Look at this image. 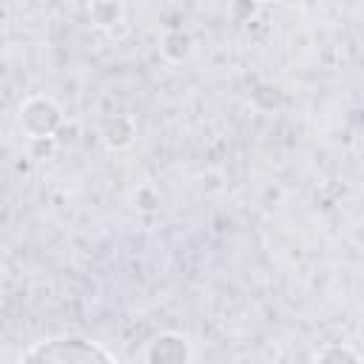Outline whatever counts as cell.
Listing matches in <instances>:
<instances>
[{
    "instance_id": "obj_3",
    "label": "cell",
    "mask_w": 364,
    "mask_h": 364,
    "mask_svg": "<svg viewBox=\"0 0 364 364\" xmlns=\"http://www.w3.org/2000/svg\"><path fill=\"white\" fill-rule=\"evenodd\" d=\"M148 364H188V344L176 333H162L148 344Z\"/></svg>"
},
{
    "instance_id": "obj_4",
    "label": "cell",
    "mask_w": 364,
    "mask_h": 364,
    "mask_svg": "<svg viewBox=\"0 0 364 364\" xmlns=\"http://www.w3.org/2000/svg\"><path fill=\"white\" fill-rule=\"evenodd\" d=\"M316 364H358V355L344 344H327L316 353Z\"/></svg>"
},
{
    "instance_id": "obj_2",
    "label": "cell",
    "mask_w": 364,
    "mask_h": 364,
    "mask_svg": "<svg viewBox=\"0 0 364 364\" xmlns=\"http://www.w3.org/2000/svg\"><path fill=\"white\" fill-rule=\"evenodd\" d=\"M20 125L34 139L48 136L60 125V108L46 97H34L20 108Z\"/></svg>"
},
{
    "instance_id": "obj_1",
    "label": "cell",
    "mask_w": 364,
    "mask_h": 364,
    "mask_svg": "<svg viewBox=\"0 0 364 364\" xmlns=\"http://www.w3.org/2000/svg\"><path fill=\"white\" fill-rule=\"evenodd\" d=\"M20 364H119L102 344L82 336H54L31 344Z\"/></svg>"
}]
</instances>
